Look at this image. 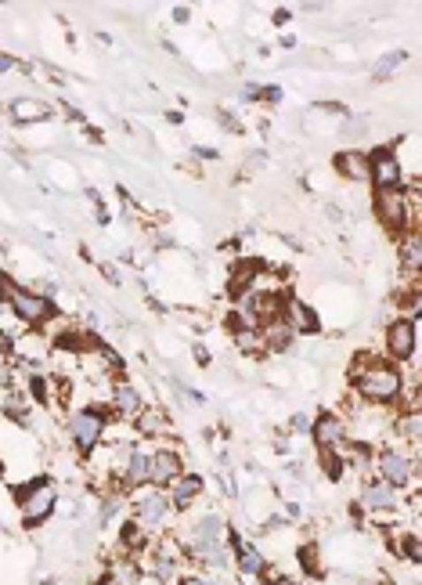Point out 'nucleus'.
Instances as JSON below:
<instances>
[{
    "label": "nucleus",
    "instance_id": "nucleus-2",
    "mask_svg": "<svg viewBox=\"0 0 422 585\" xmlns=\"http://www.w3.org/2000/svg\"><path fill=\"white\" fill-rule=\"evenodd\" d=\"M130 513H134V524L145 531L149 538L166 535V531L173 527V517H177L166 488H152V484L130 491Z\"/></svg>",
    "mask_w": 422,
    "mask_h": 585
},
{
    "label": "nucleus",
    "instance_id": "nucleus-24",
    "mask_svg": "<svg viewBox=\"0 0 422 585\" xmlns=\"http://www.w3.org/2000/svg\"><path fill=\"white\" fill-rule=\"evenodd\" d=\"M231 340H234V347H239L242 354H267V350H264V333H260V329H246V333H234Z\"/></svg>",
    "mask_w": 422,
    "mask_h": 585
},
{
    "label": "nucleus",
    "instance_id": "nucleus-23",
    "mask_svg": "<svg viewBox=\"0 0 422 585\" xmlns=\"http://www.w3.org/2000/svg\"><path fill=\"white\" fill-rule=\"evenodd\" d=\"M177 585H234V578H227V571H184Z\"/></svg>",
    "mask_w": 422,
    "mask_h": 585
},
{
    "label": "nucleus",
    "instance_id": "nucleus-31",
    "mask_svg": "<svg viewBox=\"0 0 422 585\" xmlns=\"http://www.w3.org/2000/svg\"><path fill=\"white\" fill-rule=\"evenodd\" d=\"M0 69H4V73H12V69H22V73H26V65H22V62H15V58H8V55H0Z\"/></svg>",
    "mask_w": 422,
    "mask_h": 585
},
{
    "label": "nucleus",
    "instance_id": "nucleus-38",
    "mask_svg": "<svg viewBox=\"0 0 422 585\" xmlns=\"http://www.w3.org/2000/svg\"><path fill=\"white\" fill-rule=\"evenodd\" d=\"M0 314H4V300H0Z\"/></svg>",
    "mask_w": 422,
    "mask_h": 585
},
{
    "label": "nucleus",
    "instance_id": "nucleus-28",
    "mask_svg": "<svg viewBox=\"0 0 422 585\" xmlns=\"http://www.w3.org/2000/svg\"><path fill=\"white\" fill-rule=\"evenodd\" d=\"M293 430H296V434H311V416L296 412V416H293Z\"/></svg>",
    "mask_w": 422,
    "mask_h": 585
},
{
    "label": "nucleus",
    "instance_id": "nucleus-16",
    "mask_svg": "<svg viewBox=\"0 0 422 585\" xmlns=\"http://www.w3.org/2000/svg\"><path fill=\"white\" fill-rule=\"evenodd\" d=\"M397 264L408 282H418V272H422V235L418 232H404L397 239Z\"/></svg>",
    "mask_w": 422,
    "mask_h": 585
},
{
    "label": "nucleus",
    "instance_id": "nucleus-3",
    "mask_svg": "<svg viewBox=\"0 0 422 585\" xmlns=\"http://www.w3.org/2000/svg\"><path fill=\"white\" fill-rule=\"evenodd\" d=\"M69 444L76 448V456L87 459L102 448L105 434H109V409H102V404H80V409L69 412Z\"/></svg>",
    "mask_w": 422,
    "mask_h": 585
},
{
    "label": "nucleus",
    "instance_id": "nucleus-14",
    "mask_svg": "<svg viewBox=\"0 0 422 585\" xmlns=\"http://www.w3.org/2000/svg\"><path fill=\"white\" fill-rule=\"evenodd\" d=\"M166 495H170V503L177 513H188L196 503H199V495H203V477L199 473H180L173 484H166Z\"/></svg>",
    "mask_w": 422,
    "mask_h": 585
},
{
    "label": "nucleus",
    "instance_id": "nucleus-30",
    "mask_svg": "<svg viewBox=\"0 0 422 585\" xmlns=\"http://www.w3.org/2000/svg\"><path fill=\"white\" fill-rule=\"evenodd\" d=\"M192 156H199V159H206V163H210V159H217V149H206V145H196V149H192Z\"/></svg>",
    "mask_w": 422,
    "mask_h": 585
},
{
    "label": "nucleus",
    "instance_id": "nucleus-32",
    "mask_svg": "<svg viewBox=\"0 0 422 585\" xmlns=\"http://www.w3.org/2000/svg\"><path fill=\"white\" fill-rule=\"evenodd\" d=\"M271 19H274V26H286V22L293 19V12H289V8H278V12L271 15Z\"/></svg>",
    "mask_w": 422,
    "mask_h": 585
},
{
    "label": "nucleus",
    "instance_id": "nucleus-29",
    "mask_svg": "<svg viewBox=\"0 0 422 585\" xmlns=\"http://www.w3.org/2000/svg\"><path fill=\"white\" fill-rule=\"evenodd\" d=\"M220 123H224V127L231 130V134H239V130H242V127H239V119H234L231 112H220Z\"/></svg>",
    "mask_w": 422,
    "mask_h": 585
},
{
    "label": "nucleus",
    "instance_id": "nucleus-18",
    "mask_svg": "<svg viewBox=\"0 0 422 585\" xmlns=\"http://www.w3.org/2000/svg\"><path fill=\"white\" fill-rule=\"evenodd\" d=\"M260 333H264V350H289L293 340H296L293 326H289V322H281V319H271Z\"/></svg>",
    "mask_w": 422,
    "mask_h": 585
},
{
    "label": "nucleus",
    "instance_id": "nucleus-5",
    "mask_svg": "<svg viewBox=\"0 0 422 585\" xmlns=\"http://www.w3.org/2000/svg\"><path fill=\"white\" fill-rule=\"evenodd\" d=\"M15 499H19V510H22V524L29 531H36L43 520H51L55 503H58V491H55L51 477H36V481L15 488Z\"/></svg>",
    "mask_w": 422,
    "mask_h": 585
},
{
    "label": "nucleus",
    "instance_id": "nucleus-34",
    "mask_svg": "<svg viewBox=\"0 0 422 585\" xmlns=\"http://www.w3.org/2000/svg\"><path fill=\"white\" fill-rule=\"evenodd\" d=\"M188 19H192V8H173V22H188Z\"/></svg>",
    "mask_w": 422,
    "mask_h": 585
},
{
    "label": "nucleus",
    "instance_id": "nucleus-10",
    "mask_svg": "<svg viewBox=\"0 0 422 585\" xmlns=\"http://www.w3.org/2000/svg\"><path fill=\"white\" fill-rule=\"evenodd\" d=\"M311 441L318 452H343L347 444V420L340 412H321L311 420Z\"/></svg>",
    "mask_w": 422,
    "mask_h": 585
},
{
    "label": "nucleus",
    "instance_id": "nucleus-11",
    "mask_svg": "<svg viewBox=\"0 0 422 585\" xmlns=\"http://www.w3.org/2000/svg\"><path fill=\"white\" fill-rule=\"evenodd\" d=\"M180 473H184V459H180V452L173 444H163V448H156V452H149V484L152 488H166Z\"/></svg>",
    "mask_w": 422,
    "mask_h": 585
},
{
    "label": "nucleus",
    "instance_id": "nucleus-8",
    "mask_svg": "<svg viewBox=\"0 0 422 585\" xmlns=\"http://www.w3.org/2000/svg\"><path fill=\"white\" fill-rule=\"evenodd\" d=\"M368 181L375 192H401L404 189V166L394 149H372L368 152Z\"/></svg>",
    "mask_w": 422,
    "mask_h": 585
},
{
    "label": "nucleus",
    "instance_id": "nucleus-19",
    "mask_svg": "<svg viewBox=\"0 0 422 585\" xmlns=\"http://www.w3.org/2000/svg\"><path fill=\"white\" fill-rule=\"evenodd\" d=\"M47 116H51V105H43V102H36V98H15V102H12V119L22 123V127L43 123Z\"/></svg>",
    "mask_w": 422,
    "mask_h": 585
},
{
    "label": "nucleus",
    "instance_id": "nucleus-7",
    "mask_svg": "<svg viewBox=\"0 0 422 585\" xmlns=\"http://www.w3.org/2000/svg\"><path fill=\"white\" fill-rule=\"evenodd\" d=\"M383 350H387V362L394 366H411L415 362V350H418V322L411 319H397L383 329Z\"/></svg>",
    "mask_w": 422,
    "mask_h": 585
},
{
    "label": "nucleus",
    "instance_id": "nucleus-6",
    "mask_svg": "<svg viewBox=\"0 0 422 585\" xmlns=\"http://www.w3.org/2000/svg\"><path fill=\"white\" fill-rule=\"evenodd\" d=\"M8 307L15 311V319L26 322L29 329H43L58 319V304L47 296V293H33V289H22V286H12V293L4 296Z\"/></svg>",
    "mask_w": 422,
    "mask_h": 585
},
{
    "label": "nucleus",
    "instance_id": "nucleus-22",
    "mask_svg": "<svg viewBox=\"0 0 422 585\" xmlns=\"http://www.w3.org/2000/svg\"><path fill=\"white\" fill-rule=\"evenodd\" d=\"M394 550H397V560H404V564H418V560H422V550H418V531H397V538H394Z\"/></svg>",
    "mask_w": 422,
    "mask_h": 585
},
{
    "label": "nucleus",
    "instance_id": "nucleus-1",
    "mask_svg": "<svg viewBox=\"0 0 422 585\" xmlns=\"http://www.w3.org/2000/svg\"><path fill=\"white\" fill-rule=\"evenodd\" d=\"M350 387L354 397L364 404H397L401 412V397H404V369L394 362H383V358H372V354H357V362L350 369Z\"/></svg>",
    "mask_w": 422,
    "mask_h": 585
},
{
    "label": "nucleus",
    "instance_id": "nucleus-21",
    "mask_svg": "<svg viewBox=\"0 0 422 585\" xmlns=\"http://www.w3.org/2000/svg\"><path fill=\"white\" fill-rule=\"evenodd\" d=\"M134 427H137L141 437H156V434L170 430V420H166L159 409H141V416L134 420Z\"/></svg>",
    "mask_w": 422,
    "mask_h": 585
},
{
    "label": "nucleus",
    "instance_id": "nucleus-25",
    "mask_svg": "<svg viewBox=\"0 0 422 585\" xmlns=\"http://www.w3.org/2000/svg\"><path fill=\"white\" fill-rule=\"evenodd\" d=\"M404 62H408V55H404V51H390L387 58H380V65H375V80H387V76H394Z\"/></svg>",
    "mask_w": 422,
    "mask_h": 585
},
{
    "label": "nucleus",
    "instance_id": "nucleus-33",
    "mask_svg": "<svg viewBox=\"0 0 422 585\" xmlns=\"http://www.w3.org/2000/svg\"><path fill=\"white\" fill-rule=\"evenodd\" d=\"M192 354H196V362H199V366H203V369H206V366H210V362H213V358H210V350H206V347H196V350H192Z\"/></svg>",
    "mask_w": 422,
    "mask_h": 585
},
{
    "label": "nucleus",
    "instance_id": "nucleus-26",
    "mask_svg": "<svg viewBox=\"0 0 422 585\" xmlns=\"http://www.w3.org/2000/svg\"><path fill=\"white\" fill-rule=\"evenodd\" d=\"M300 560H303V571H314L318 574V550L314 546H303L300 550Z\"/></svg>",
    "mask_w": 422,
    "mask_h": 585
},
{
    "label": "nucleus",
    "instance_id": "nucleus-15",
    "mask_svg": "<svg viewBox=\"0 0 422 585\" xmlns=\"http://www.w3.org/2000/svg\"><path fill=\"white\" fill-rule=\"evenodd\" d=\"M119 481H123L127 491L145 488V484H149V452H145V448H137V444L127 448L123 466H119Z\"/></svg>",
    "mask_w": 422,
    "mask_h": 585
},
{
    "label": "nucleus",
    "instance_id": "nucleus-4",
    "mask_svg": "<svg viewBox=\"0 0 422 585\" xmlns=\"http://www.w3.org/2000/svg\"><path fill=\"white\" fill-rule=\"evenodd\" d=\"M372 463H375V477L394 484V488H415L418 484V459H415V448L408 444H383L380 452H372Z\"/></svg>",
    "mask_w": 422,
    "mask_h": 585
},
{
    "label": "nucleus",
    "instance_id": "nucleus-13",
    "mask_svg": "<svg viewBox=\"0 0 422 585\" xmlns=\"http://www.w3.org/2000/svg\"><path fill=\"white\" fill-rule=\"evenodd\" d=\"M278 319L289 322L296 336H314V333H321L318 314H314L303 300H296V296H289V293H286V300H281V314H278Z\"/></svg>",
    "mask_w": 422,
    "mask_h": 585
},
{
    "label": "nucleus",
    "instance_id": "nucleus-35",
    "mask_svg": "<svg viewBox=\"0 0 422 585\" xmlns=\"http://www.w3.org/2000/svg\"><path fill=\"white\" fill-rule=\"evenodd\" d=\"M246 585H271V578L267 574H257V578H246Z\"/></svg>",
    "mask_w": 422,
    "mask_h": 585
},
{
    "label": "nucleus",
    "instance_id": "nucleus-36",
    "mask_svg": "<svg viewBox=\"0 0 422 585\" xmlns=\"http://www.w3.org/2000/svg\"><path fill=\"white\" fill-rule=\"evenodd\" d=\"M271 585H300V581H293V578H271Z\"/></svg>",
    "mask_w": 422,
    "mask_h": 585
},
{
    "label": "nucleus",
    "instance_id": "nucleus-12",
    "mask_svg": "<svg viewBox=\"0 0 422 585\" xmlns=\"http://www.w3.org/2000/svg\"><path fill=\"white\" fill-rule=\"evenodd\" d=\"M109 409L119 423H134L141 416V409H145V401H141V390L130 380H116L112 394H109Z\"/></svg>",
    "mask_w": 422,
    "mask_h": 585
},
{
    "label": "nucleus",
    "instance_id": "nucleus-20",
    "mask_svg": "<svg viewBox=\"0 0 422 585\" xmlns=\"http://www.w3.org/2000/svg\"><path fill=\"white\" fill-rule=\"evenodd\" d=\"M0 412H4L12 423H29V394L26 390H12L8 397H4V404H0Z\"/></svg>",
    "mask_w": 422,
    "mask_h": 585
},
{
    "label": "nucleus",
    "instance_id": "nucleus-27",
    "mask_svg": "<svg viewBox=\"0 0 422 585\" xmlns=\"http://www.w3.org/2000/svg\"><path fill=\"white\" fill-rule=\"evenodd\" d=\"M257 102H281V87H260V95H257Z\"/></svg>",
    "mask_w": 422,
    "mask_h": 585
},
{
    "label": "nucleus",
    "instance_id": "nucleus-37",
    "mask_svg": "<svg viewBox=\"0 0 422 585\" xmlns=\"http://www.w3.org/2000/svg\"><path fill=\"white\" fill-rule=\"evenodd\" d=\"M102 585H119V581H116V578L109 574V578H102Z\"/></svg>",
    "mask_w": 422,
    "mask_h": 585
},
{
    "label": "nucleus",
    "instance_id": "nucleus-17",
    "mask_svg": "<svg viewBox=\"0 0 422 585\" xmlns=\"http://www.w3.org/2000/svg\"><path fill=\"white\" fill-rule=\"evenodd\" d=\"M333 166H336V173L343 177V181H350V185H364L368 181V152H361V149L340 152L333 159Z\"/></svg>",
    "mask_w": 422,
    "mask_h": 585
},
{
    "label": "nucleus",
    "instance_id": "nucleus-9",
    "mask_svg": "<svg viewBox=\"0 0 422 585\" xmlns=\"http://www.w3.org/2000/svg\"><path fill=\"white\" fill-rule=\"evenodd\" d=\"M361 506L368 513H401L404 491L394 488V484H387V481H380V477H372V481L361 484Z\"/></svg>",
    "mask_w": 422,
    "mask_h": 585
}]
</instances>
